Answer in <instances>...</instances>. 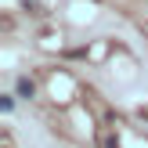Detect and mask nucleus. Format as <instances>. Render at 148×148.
<instances>
[{"mask_svg":"<svg viewBox=\"0 0 148 148\" xmlns=\"http://www.w3.org/2000/svg\"><path fill=\"white\" fill-rule=\"evenodd\" d=\"M14 98H36V83H33V79H29V76H18V79H14Z\"/></svg>","mask_w":148,"mask_h":148,"instance_id":"1","label":"nucleus"},{"mask_svg":"<svg viewBox=\"0 0 148 148\" xmlns=\"http://www.w3.org/2000/svg\"><path fill=\"white\" fill-rule=\"evenodd\" d=\"M101 148H119V137H116V134H105V137H101Z\"/></svg>","mask_w":148,"mask_h":148,"instance_id":"4","label":"nucleus"},{"mask_svg":"<svg viewBox=\"0 0 148 148\" xmlns=\"http://www.w3.org/2000/svg\"><path fill=\"white\" fill-rule=\"evenodd\" d=\"M22 7L33 11V14H43V0H22Z\"/></svg>","mask_w":148,"mask_h":148,"instance_id":"2","label":"nucleus"},{"mask_svg":"<svg viewBox=\"0 0 148 148\" xmlns=\"http://www.w3.org/2000/svg\"><path fill=\"white\" fill-rule=\"evenodd\" d=\"M0 112H14V98H11V94L0 98Z\"/></svg>","mask_w":148,"mask_h":148,"instance_id":"3","label":"nucleus"}]
</instances>
